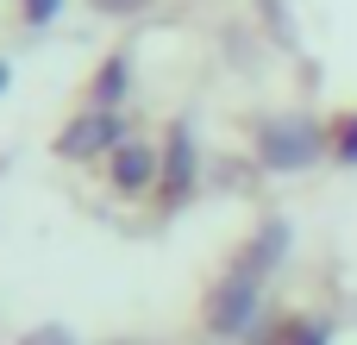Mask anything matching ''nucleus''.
<instances>
[{
  "label": "nucleus",
  "mask_w": 357,
  "mask_h": 345,
  "mask_svg": "<svg viewBox=\"0 0 357 345\" xmlns=\"http://www.w3.org/2000/svg\"><path fill=\"white\" fill-rule=\"evenodd\" d=\"M326 151H333V138H326V126H320L314 113H276V119L257 126V163L276 170V176L314 170Z\"/></svg>",
  "instance_id": "obj_1"
},
{
  "label": "nucleus",
  "mask_w": 357,
  "mask_h": 345,
  "mask_svg": "<svg viewBox=\"0 0 357 345\" xmlns=\"http://www.w3.org/2000/svg\"><path fill=\"white\" fill-rule=\"evenodd\" d=\"M264 321V277H251L245 264H232L213 295H207V333L213 339H251V327Z\"/></svg>",
  "instance_id": "obj_2"
},
{
  "label": "nucleus",
  "mask_w": 357,
  "mask_h": 345,
  "mask_svg": "<svg viewBox=\"0 0 357 345\" xmlns=\"http://www.w3.org/2000/svg\"><path fill=\"white\" fill-rule=\"evenodd\" d=\"M126 145V119L119 113H107V107H88L82 119H69L63 126V138H56V151L69 157V163H88V157H113Z\"/></svg>",
  "instance_id": "obj_3"
},
{
  "label": "nucleus",
  "mask_w": 357,
  "mask_h": 345,
  "mask_svg": "<svg viewBox=\"0 0 357 345\" xmlns=\"http://www.w3.org/2000/svg\"><path fill=\"white\" fill-rule=\"evenodd\" d=\"M195 182H201V151H195V132L176 126L169 145H163V176H157V189H163V201L176 207V201L195 195Z\"/></svg>",
  "instance_id": "obj_4"
},
{
  "label": "nucleus",
  "mask_w": 357,
  "mask_h": 345,
  "mask_svg": "<svg viewBox=\"0 0 357 345\" xmlns=\"http://www.w3.org/2000/svg\"><path fill=\"white\" fill-rule=\"evenodd\" d=\"M157 176H163V151H151L144 138H126V145L113 151V189H119V195L157 189Z\"/></svg>",
  "instance_id": "obj_5"
},
{
  "label": "nucleus",
  "mask_w": 357,
  "mask_h": 345,
  "mask_svg": "<svg viewBox=\"0 0 357 345\" xmlns=\"http://www.w3.org/2000/svg\"><path fill=\"white\" fill-rule=\"evenodd\" d=\"M289 245H295L289 220H264V226H257V239H251V245L238 251V264H245L251 277H264V283H270V277H276V264L289 258Z\"/></svg>",
  "instance_id": "obj_6"
},
{
  "label": "nucleus",
  "mask_w": 357,
  "mask_h": 345,
  "mask_svg": "<svg viewBox=\"0 0 357 345\" xmlns=\"http://www.w3.org/2000/svg\"><path fill=\"white\" fill-rule=\"evenodd\" d=\"M126 88H132V63H126V57H107V63H100V75H94V107L119 113Z\"/></svg>",
  "instance_id": "obj_7"
},
{
  "label": "nucleus",
  "mask_w": 357,
  "mask_h": 345,
  "mask_svg": "<svg viewBox=\"0 0 357 345\" xmlns=\"http://www.w3.org/2000/svg\"><path fill=\"white\" fill-rule=\"evenodd\" d=\"M282 345H333V321H289Z\"/></svg>",
  "instance_id": "obj_8"
},
{
  "label": "nucleus",
  "mask_w": 357,
  "mask_h": 345,
  "mask_svg": "<svg viewBox=\"0 0 357 345\" xmlns=\"http://www.w3.org/2000/svg\"><path fill=\"white\" fill-rule=\"evenodd\" d=\"M333 157H339V170H357V113L339 119V132H333Z\"/></svg>",
  "instance_id": "obj_9"
},
{
  "label": "nucleus",
  "mask_w": 357,
  "mask_h": 345,
  "mask_svg": "<svg viewBox=\"0 0 357 345\" xmlns=\"http://www.w3.org/2000/svg\"><path fill=\"white\" fill-rule=\"evenodd\" d=\"M19 345H75V333L69 327H38V333H25Z\"/></svg>",
  "instance_id": "obj_10"
},
{
  "label": "nucleus",
  "mask_w": 357,
  "mask_h": 345,
  "mask_svg": "<svg viewBox=\"0 0 357 345\" xmlns=\"http://www.w3.org/2000/svg\"><path fill=\"white\" fill-rule=\"evenodd\" d=\"M56 6H63V0H25V19H31V25H50Z\"/></svg>",
  "instance_id": "obj_11"
},
{
  "label": "nucleus",
  "mask_w": 357,
  "mask_h": 345,
  "mask_svg": "<svg viewBox=\"0 0 357 345\" xmlns=\"http://www.w3.org/2000/svg\"><path fill=\"white\" fill-rule=\"evenodd\" d=\"M0 88H6V63H0Z\"/></svg>",
  "instance_id": "obj_12"
},
{
  "label": "nucleus",
  "mask_w": 357,
  "mask_h": 345,
  "mask_svg": "<svg viewBox=\"0 0 357 345\" xmlns=\"http://www.w3.org/2000/svg\"><path fill=\"white\" fill-rule=\"evenodd\" d=\"M107 345H126V339H107Z\"/></svg>",
  "instance_id": "obj_13"
}]
</instances>
